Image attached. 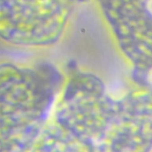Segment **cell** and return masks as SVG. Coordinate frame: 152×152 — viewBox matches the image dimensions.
<instances>
[{"label": "cell", "mask_w": 152, "mask_h": 152, "mask_svg": "<svg viewBox=\"0 0 152 152\" xmlns=\"http://www.w3.org/2000/svg\"><path fill=\"white\" fill-rule=\"evenodd\" d=\"M69 0H0V39L24 46H43L58 38Z\"/></svg>", "instance_id": "cell-1"}, {"label": "cell", "mask_w": 152, "mask_h": 152, "mask_svg": "<svg viewBox=\"0 0 152 152\" xmlns=\"http://www.w3.org/2000/svg\"><path fill=\"white\" fill-rule=\"evenodd\" d=\"M149 0H100L103 9L112 20L148 22Z\"/></svg>", "instance_id": "cell-2"}]
</instances>
